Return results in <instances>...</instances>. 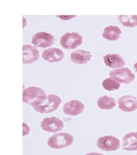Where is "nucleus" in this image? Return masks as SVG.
<instances>
[{"mask_svg": "<svg viewBox=\"0 0 137 155\" xmlns=\"http://www.w3.org/2000/svg\"><path fill=\"white\" fill-rule=\"evenodd\" d=\"M97 146L102 151H115L120 148L121 143L120 140L112 135H106L98 139Z\"/></svg>", "mask_w": 137, "mask_h": 155, "instance_id": "obj_6", "label": "nucleus"}, {"mask_svg": "<svg viewBox=\"0 0 137 155\" xmlns=\"http://www.w3.org/2000/svg\"><path fill=\"white\" fill-rule=\"evenodd\" d=\"M47 96L40 88L31 86L27 88L23 92V102L33 107L41 105L45 102Z\"/></svg>", "mask_w": 137, "mask_h": 155, "instance_id": "obj_1", "label": "nucleus"}, {"mask_svg": "<svg viewBox=\"0 0 137 155\" xmlns=\"http://www.w3.org/2000/svg\"><path fill=\"white\" fill-rule=\"evenodd\" d=\"M121 32V29L118 27L110 26L104 29L102 36L107 40H116L120 38Z\"/></svg>", "mask_w": 137, "mask_h": 155, "instance_id": "obj_16", "label": "nucleus"}, {"mask_svg": "<svg viewBox=\"0 0 137 155\" xmlns=\"http://www.w3.org/2000/svg\"><path fill=\"white\" fill-rule=\"evenodd\" d=\"M97 105L101 109L110 110L114 107L116 103L115 99L113 98L104 95L99 99L97 102Z\"/></svg>", "mask_w": 137, "mask_h": 155, "instance_id": "obj_17", "label": "nucleus"}, {"mask_svg": "<svg viewBox=\"0 0 137 155\" xmlns=\"http://www.w3.org/2000/svg\"><path fill=\"white\" fill-rule=\"evenodd\" d=\"M122 148L127 151H137V132H130L124 136Z\"/></svg>", "mask_w": 137, "mask_h": 155, "instance_id": "obj_14", "label": "nucleus"}, {"mask_svg": "<svg viewBox=\"0 0 137 155\" xmlns=\"http://www.w3.org/2000/svg\"><path fill=\"white\" fill-rule=\"evenodd\" d=\"M23 136L24 137L25 136L27 135L30 133V128L28 126L26 123L25 122H23Z\"/></svg>", "mask_w": 137, "mask_h": 155, "instance_id": "obj_20", "label": "nucleus"}, {"mask_svg": "<svg viewBox=\"0 0 137 155\" xmlns=\"http://www.w3.org/2000/svg\"><path fill=\"white\" fill-rule=\"evenodd\" d=\"M106 66L112 68H121L124 66L125 61L120 55L118 54H109L103 57Z\"/></svg>", "mask_w": 137, "mask_h": 155, "instance_id": "obj_13", "label": "nucleus"}, {"mask_svg": "<svg viewBox=\"0 0 137 155\" xmlns=\"http://www.w3.org/2000/svg\"><path fill=\"white\" fill-rule=\"evenodd\" d=\"M71 59L72 62L79 64L87 63L92 57L91 52L83 50H77L71 54Z\"/></svg>", "mask_w": 137, "mask_h": 155, "instance_id": "obj_15", "label": "nucleus"}, {"mask_svg": "<svg viewBox=\"0 0 137 155\" xmlns=\"http://www.w3.org/2000/svg\"><path fill=\"white\" fill-rule=\"evenodd\" d=\"M83 38L78 32H67L63 35L60 40V44L63 48L74 49L82 44Z\"/></svg>", "mask_w": 137, "mask_h": 155, "instance_id": "obj_4", "label": "nucleus"}, {"mask_svg": "<svg viewBox=\"0 0 137 155\" xmlns=\"http://www.w3.org/2000/svg\"><path fill=\"white\" fill-rule=\"evenodd\" d=\"M84 155H105L101 153H99L97 152H91L89 153L86 154Z\"/></svg>", "mask_w": 137, "mask_h": 155, "instance_id": "obj_21", "label": "nucleus"}, {"mask_svg": "<svg viewBox=\"0 0 137 155\" xmlns=\"http://www.w3.org/2000/svg\"><path fill=\"white\" fill-rule=\"evenodd\" d=\"M118 18L124 26L130 28L137 26V15H121Z\"/></svg>", "mask_w": 137, "mask_h": 155, "instance_id": "obj_18", "label": "nucleus"}, {"mask_svg": "<svg viewBox=\"0 0 137 155\" xmlns=\"http://www.w3.org/2000/svg\"><path fill=\"white\" fill-rule=\"evenodd\" d=\"M85 106L81 101L72 100L67 102L63 107L64 114L71 116H76L84 111Z\"/></svg>", "mask_w": 137, "mask_h": 155, "instance_id": "obj_9", "label": "nucleus"}, {"mask_svg": "<svg viewBox=\"0 0 137 155\" xmlns=\"http://www.w3.org/2000/svg\"><path fill=\"white\" fill-rule=\"evenodd\" d=\"M40 126L44 131L56 133L62 131L64 124L59 118L52 116L43 119L41 122Z\"/></svg>", "mask_w": 137, "mask_h": 155, "instance_id": "obj_8", "label": "nucleus"}, {"mask_svg": "<svg viewBox=\"0 0 137 155\" xmlns=\"http://www.w3.org/2000/svg\"><path fill=\"white\" fill-rule=\"evenodd\" d=\"M65 57V54L61 49L57 48H51L43 50L42 57L50 63L58 62L62 61Z\"/></svg>", "mask_w": 137, "mask_h": 155, "instance_id": "obj_12", "label": "nucleus"}, {"mask_svg": "<svg viewBox=\"0 0 137 155\" xmlns=\"http://www.w3.org/2000/svg\"><path fill=\"white\" fill-rule=\"evenodd\" d=\"M55 42V37L45 32H37L32 39V43L36 48H49L54 44Z\"/></svg>", "mask_w": 137, "mask_h": 155, "instance_id": "obj_7", "label": "nucleus"}, {"mask_svg": "<svg viewBox=\"0 0 137 155\" xmlns=\"http://www.w3.org/2000/svg\"><path fill=\"white\" fill-rule=\"evenodd\" d=\"M119 108L125 112H131L137 109V99L131 95L122 96L118 100Z\"/></svg>", "mask_w": 137, "mask_h": 155, "instance_id": "obj_11", "label": "nucleus"}, {"mask_svg": "<svg viewBox=\"0 0 137 155\" xmlns=\"http://www.w3.org/2000/svg\"><path fill=\"white\" fill-rule=\"evenodd\" d=\"M134 68L135 69L136 72H137V62L134 64Z\"/></svg>", "mask_w": 137, "mask_h": 155, "instance_id": "obj_22", "label": "nucleus"}, {"mask_svg": "<svg viewBox=\"0 0 137 155\" xmlns=\"http://www.w3.org/2000/svg\"><path fill=\"white\" fill-rule=\"evenodd\" d=\"M74 141V137L67 132H59L54 134L50 137L47 144L50 148L54 149H61L71 145Z\"/></svg>", "mask_w": 137, "mask_h": 155, "instance_id": "obj_2", "label": "nucleus"}, {"mask_svg": "<svg viewBox=\"0 0 137 155\" xmlns=\"http://www.w3.org/2000/svg\"></svg>", "mask_w": 137, "mask_h": 155, "instance_id": "obj_23", "label": "nucleus"}, {"mask_svg": "<svg viewBox=\"0 0 137 155\" xmlns=\"http://www.w3.org/2000/svg\"><path fill=\"white\" fill-rule=\"evenodd\" d=\"M102 85L106 90L111 91L118 89L121 85L120 83L111 78H107L102 81Z\"/></svg>", "mask_w": 137, "mask_h": 155, "instance_id": "obj_19", "label": "nucleus"}, {"mask_svg": "<svg viewBox=\"0 0 137 155\" xmlns=\"http://www.w3.org/2000/svg\"><path fill=\"white\" fill-rule=\"evenodd\" d=\"M40 57V51L35 47L31 45L23 46V64L33 63Z\"/></svg>", "mask_w": 137, "mask_h": 155, "instance_id": "obj_10", "label": "nucleus"}, {"mask_svg": "<svg viewBox=\"0 0 137 155\" xmlns=\"http://www.w3.org/2000/svg\"><path fill=\"white\" fill-rule=\"evenodd\" d=\"M62 99L58 95H48L46 100L39 106L33 107L35 111L41 113H52L56 110L60 106Z\"/></svg>", "mask_w": 137, "mask_h": 155, "instance_id": "obj_3", "label": "nucleus"}, {"mask_svg": "<svg viewBox=\"0 0 137 155\" xmlns=\"http://www.w3.org/2000/svg\"><path fill=\"white\" fill-rule=\"evenodd\" d=\"M109 75L110 78L114 79L119 83H130L135 78L134 74L128 68L113 69L110 72Z\"/></svg>", "mask_w": 137, "mask_h": 155, "instance_id": "obj_5", "label": "nucleus"}]
</instances>
